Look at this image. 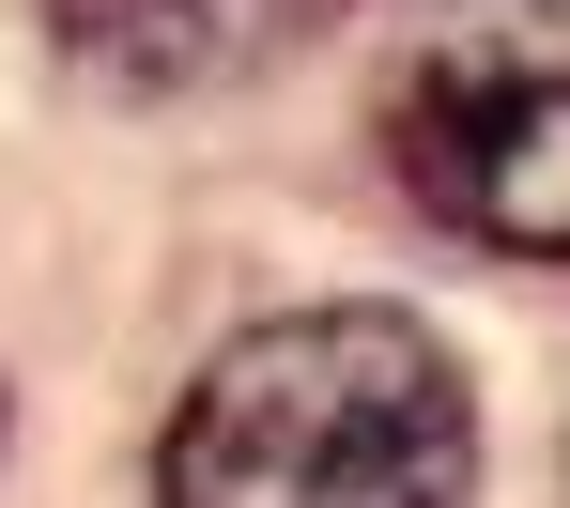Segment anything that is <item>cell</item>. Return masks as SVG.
Wrapping results in <instances>:
<instances>
[{
  "label": "cell",
  "mask_w": 570,
  "mask_h": 508,
  "mask_svg": "<svg viewBox=\"0 0 570 508\" xmlns=\"http://www.w3.org/2000/svg\"><path fill=\"white\" fill-rule=\"evenodd\" d=\"M385 155L448 231L570 262V0H401Z\"/></svg>",
  "instance_id": "7a4b0ae2"
},
{
  "label": "cell",
  "mask_w": 570,
  "mask_h": 508,
  "mask_svg": "<svg viewBox=\"0 0 570 508\" xmlns=\"http://www.w3.org/2000/svg\"><path fill=\"white\" fill-rule=\"evenodd\" d=\"M47 31L108 93H232L308 31H340V0H47Z\"/></svg>",
  "instance_id": "3957f363"
},
{
  "label": "cell",
  "mask_w": 570,
  "mask_h": 508,
  "mask_svg": "<svg viewBox=\"0 0 570 508\" xmlns=\"http://www.w3.org/2000/svg\"><path fill=\"white\" fill-rule=\"evenodd\" d=\"M478 401L416 308H278L200 355L155 508H463Z\"/></svg>",
  "instance_id": "6da1fadb"
}]
</instances>
